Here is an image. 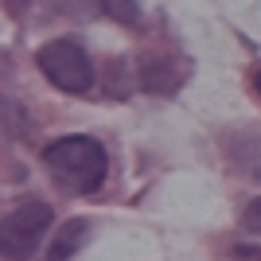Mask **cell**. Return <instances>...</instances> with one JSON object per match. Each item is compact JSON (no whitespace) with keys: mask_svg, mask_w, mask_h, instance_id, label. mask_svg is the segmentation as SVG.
<instances>
[{"mask_svg":"<svg viewBox=\"0 0 261 261\" xmlns=\"http://www.w3.org/2000/svg\"><path fill=\"white\" fill-rule=\"evenodd\" d=\"M51 218H55L51 203H43V199H23L8 218H0V257L4 261H28L39 250Z\"/></svg>","mask_w":261,"mask_h":261,"instance_id":"2","label":"cell"},{"mask_svg":"<svg viewBox=\"0 0 261 261\" xmlns=\"http://www.w3.org/2000/svg\"><path fill=\"white\" fill-rule=\"evenodd\" d=\"M39 70L66 94H86L94 86V63L78 39H51L39 47Z\"/></svg>","mask_w":261,"mask_h":261,"instance_id":"3","label":"cell"},{"mask_svg":"<svg viewBox=\"0 0 261 261\" xmlns=\"http://www.w3.org/2000/svg\"><path fill=\"white\" fill-rule=\"evenodd\" d=\"M28 129H32V121H28V113H23L20 101L0 98V133L12 137V141H20V137H28Z\"/></svg>","mask_w":261,"mask_h":261,"instance_id":"5","label":"cell"},{"mask_svg":"<svg viewBox=\"0 0 261 261\" xmlns=\"http://www.w3.org/2000/svg\"><path fill=\"white\" fill-rule=\"evenodd\" d=\"M253 90H257V94H261V70H257V78H253Z\"/></svg>","mask_w":261,"mask_h":261,"instance_id":"10","label":"cell"},{"mask_svg":"<svg viewBox=\"0 0 261 261\" xmlns=\"http://www.w3.org/2000/svg\"><path fill=\"white\" fill-rule=\"evenodd\" d=\"M86 230H90V226H86V218H70V222L59 230V238L51 242L47 261H66L70 253L78 250V246H82V242H86Z\"/></svg>","mask_w":261,"mask_h":261,"instance_id":"4","label":"cell"},{"mask_svg":"<svg viewBox=\"0 0 261 261\" xmlns=\"http://www.w3.org/2000/svg\"><path fill=\"white\" fill-rule=\"evenodd\" d=\"M101 8H106L117 23H129V28L141 23V4H137V0H101Z\"/></svg>","mask_w":261,"mask_h":261,"instance_id":"7","label":"cell"},{"mask_svg":"<svg viewBox=\"0 0 261 261\" xmlns=\"http://www.w3.org/2000/svg\"><path fill=\"white\" fill-rule=\"evenodd\" d=\"M141 78H144V86H148V90H175L179 82H184V66H172V70H168L164 63L152 59V63H144Z\"/></svg>","mask_w":261,"mask_h":261,"instance_id":"6","label":"cell"},{"mask_svg":"<svg viewBox=\"0 0 261 261\" xmlns=\"http://www.w3.org/2000/svg\"><path fill=\"white\" fill-rule=\"evenodd\" d=\"M234 257H238V261H261V246H238Z\"/></svg>","mask_w":261,"mask_h":261,"instance_id":"9","label":"cell"},{"mask_svg":"<svg viewBox=\"0 0 261 261\" xmlns=\"http://www.w3.org/2000/svg\"><path fill=\"white\" fill-rule=\"evenodd\" d=\"M242 226L250 230V234H261V195L250 199V207L242 211Z\"/></svg>","mask_w":261,"mask_h":261,"instance_id":"8","label":"cell"},{"mask_svg":"<svg viewBox=\"0 0 261 261\" xmlns=\"http://www.w3.org/2000/svg\"><path fill=\"white\" fill-rule=\"evenodd\" d=\"M43 164L47 172L55 175V184L70 191V195H90L106 184V172H109V156L101 148V141L94 137H59L43 148Z\"/></svg>","mask_w":261,"mask_h":261,"instance_id":"1","label":"cell"}]
</instances>
